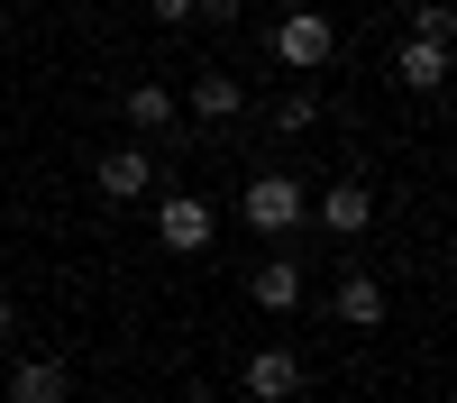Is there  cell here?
Wrapping results in <instances>:
<instances>
[{
    "instance_id": "obj_1",
    "label": "cell",
    "mask_w": 457,
    "mask_h": 403,
    "mask_svg": "<svg viewBox=\"0 0 457 403\" xmlns=\"http://www.w3.org/2000/svg\"><path fill=\"white\" fill-rule=\"evenodd\" d=\"M247 230H265V239H284V230H302L312 220V193H302L293 174H247Z\"/></svg>"
},
{
    "instance_id": "obj_2",
    "label": "cell",
    "mask_w": 457,
    "mask_h": 403,
    "mask_svg": "<svg viewBox=\"0 0 457 403\" xmlns=\"http://www.w3.org/2000/svg\"><path fill=\"white\" fill-rule=\"evenodd\" d=\"M275 55H284L293 73H320V64L338 55V28H329L320 10H284V19H275Z\"/></svg>"
},
{
    "instance_id": "obj_10",
    "label": "cell",
    "mask_w": 457,
    "mask_h": 403,
    "mask_svg": "<svg viewBox=\"0 0 457 403\" xmlns=\"http://www.w3.org/2000/svg\"><path fill=\"white\" fill-rule=\"evenodd\" d=\"M394 73H403V92H439V83H448V46H430V37H411V46L394 55Z\"/></svg>"
},
{
    "instance_id": "obj_18",
    "label": "cell",
    "mask_w": 457,
    "mask_h": 403,
    "mask_svg": "<svg viewBox=\"0 0 457 403\" xmlns=\"http://www.w3.org/2000/svg\"><path fill=\"white\" fill-rule=\"evenodd\" d=\"M275 10H312V0H275Z\"/></svg>"
},
{
    "instance_id": "obj_11",
    "label": "cell",
    "mask_w": 457,
    "mask_h": 403,
    "mask_svg": "<svg viewBox=\"0 0 457 403\" xmlns=\"http://www.w3.org/2000/svg\"><path fill=\"white\" fill-rule=\"evenodd\" d=\"M120 110H129V129H174V120H183V101H174L165 83H129Z\"/></svg>"
},
{
    "instance_id": "obj_17",
    "label": "cell",
    "mask_w": 457,
    "mask_h": 403,
    "mask_svg": "<svg viewBox=\"0 0 457 403\" xmlns=\"http://www.w3.org/2000/svg\"><path fill=\"white\" fill-rule=\"evenodd\" d=\"M10 330H19V303H10V293H0V340H10Z\"/></svg>"
},
{
    "instance_id": "obj_7",
    "label": "cell",
    "mask_w": 457,
    "mask_h": 403,
    "mask_svg": "<svg viewBox=\"0 0 457 403\" xmlns=\"http://www.w3.org/2000/svg\"><path fill=\"white\" fill-rule=\"evenodd\" d=\"M73 394V366L64 357H19L10 366V403H64Z\"/></svg>"
},
{
    "instance_id": "obj_5",
    "label": "cell",
    "mask_w": 457,
    "mask_h": 403,
    "mask_svg": "<svg viewBox=\"0 0 457 403\" xmlns=\"http://www.w3.org/2000/svg\"><path fill=\"white\" fill-rule=\"evenodd\" d=\"M302 394V357L293 348H256L247 357V403H293Z\"/></svg>"
},
{
    "instance_id": "obj_8",
    "label": "cell",
    "mask_w": 457,
    "mask_h": 403,
    "mask_svg": "<svg viewBox=\"0 0 457 403\" xmlns=\"http://www.w3.org/2000/svg\"><path fill=\"white\" fill-rule=\"evenodd\" d=\"M329 321L375 330V321H385V284H375V275H338V293H329Z\"/></svg>"
},
{
    "instance_id": "obj_3",
    "label": "cell",
    "mask_w": 457,
    "mask_h": 403,
    "mask_svg": "<svg viewBox=\"0 0 457 403\" xmlns=\"http://www.w3.org/2000/svg\"><path fill=\"white\" fill-rule=\"evenodd\" d=\"M156 239H165L174 256H202V248H211V202H202V193H165V202H156Z\"/></svg>"
},
{
    "instance_id": "obj_12",
    "label": "cell",
    "mask_w": 457,
    "mask_h": 403,
    "mask_svg": "<svg viewBox=\"0 0 457 403\" xmlns=\"http://www.w3.org/2000/svg\"><path fill=\"white\" fill-rule=\"evenodd\" d=\"M238 110H247V92L228 83V73H202V83H193V120H211V129H228V120H238Z\"/></svg>"
},
{
    "instance_id": "obj_16",
    "label": "cell",
    "mask_w": 457,
    "mask_h": 403,
    "mask_svg": "<svg viewBox=\"0 0 457 403\" xmlns=\"http://www.w3.org/2000/svg\"><path fill=\"white\" fill-rule=\"evenodd\" d=\"M193 19H211V28H220V19H238V0H193Z\"/></svg>"
},
{
    "instance_id": "obj_14",
    "label": "cell",
    "mask_w": 457,
    "mask_h": 403,
    "mask_svg": "<svg viewBox=\"0 0 457 403\" xmlns=\"http://www.w3.org/2000/svg\"><path fill=\"white\" fill-rule=\"evenodd\" d=\"M312 120H320V101H312V92H284V101H275V129H284V138H302Z\"/></svg>"
},
{
    "instance_id": "obj_15",
    "label": "cell",
    "mask_w": 457,
    "mask_h": 403,
    "mask_svg": "<svg viewBox=\"0 0 457 403\" xmlns=\"http://www.w3.org/2000/svg\"><path fill=\"white\" fill-rule=\"evenodd\" d=\"M146 19H156V28H183V19H193V0H146Z\"/></svg>"
},
{
    "instance_id": "obj_9",
    "label": "cell",
    "mask_w": 457,
    "mask_h": 403,
    "mask_svg": "<svg viewBox=\"0 0 457 403\" xmlns=\"http://www.w3.org/2000/svg\"><path fill=\"white\" fill-rule=\"evenodd\" d=\"M247 293H256V312H293L302 303V266H293V256H265Z\"/></svg>"
},
{
    "instance_id": "obj_4",
    "label": "cell",
    "mask_w": 457,
    "mask_h": 403,
    "mask_svg": "<svg viewBox=\"0 0 457 403\" xmlns=\"http://www.w3.org/2000/svg\"><path fill=\"white\" fill-rule=\"evenodd\" d=\"M312 220H320L329 239H366V220H375V193H366V183L348 174V183H329V193L312 202Z\"/></svg>"
},
{
    "instance_id": "obj_13",
    "label": "cell",
    "mask_w": 457,
    "mask_h": 403,
    "mask_svg": "<svg viewBox=\"0 0 457 403\" xmlns=\"http://www.w3.org/2000/svg\"><path fill=\"white\" fill-rule=\"evenodd\" d=\"M411 37L448 46V37H457V10H448V0H411Z\"/></svg>"
},
{
    "instance_id": "obj_6",
    "label": "cell",
    "mask_w": 457,
    "mask_h": 403,
    "mask_svg": "<svg viewBox=\"0 0 457 403\" xmlns=\"http://www.w3.org/2000/svg\"><path fill=\"white\" fill-rule=\"evenodd\" d=\"M92 174H101V193H110V202H137V193H156V156H146V147H110V156H101Z\"/></svg>"
}]
</instances>
